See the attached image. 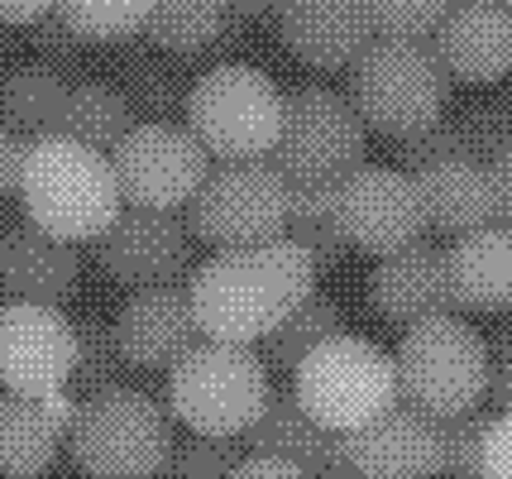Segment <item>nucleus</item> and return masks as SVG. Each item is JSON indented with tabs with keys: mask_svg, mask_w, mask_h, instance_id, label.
<instances>
[{
	"mask_svg": "<svg viewBox=\"0 0 512 479\" xmlns=\"http://www.w3.org/2000/svg\"><path fill=\"white\" fill-rule=\"evenodd\" d=\"M115 345L130 369H173L201 341L197 312L187 283H163V288H134L111 321Z\"/></svg>",
	"mask_w": 512,
	"mask_h": 479,
	"instance_id": "nucleus-16",
	"label": "nucleus"
},
{
	"mask_svg": "<svg viewBox=\"0 0 512 479\" xmlns=\"http://www.w3.org/2000/svg\"><path fill=\"white\" fill-rule=\"evenodd\" d=\"M245 460L240 436H182L163 460L158 479H230V470Z\"/></svg>",
	"mask_w": 512,
	"mask_h": 479,
	"instance_id": "nucleus-33",
	"label": "nucleus"
},
{
	"mask_svg": "<svg viewBox=\"0 0 512 479\" xmlns=\"http://www.w3.org/2000/svg\"><path fill=\"white\" fill-rule=\"evenodd\" d=\"M87 44H120L130 34H144L154 0H58L53 5Z\"/></svg>",
	"mask_w": 512,
	"mask_h": 479,
	"instance_id": "nucleus-32",
	"label": "nucleus"
},
{
	"mask_svg": "<svg viewBox=\"0 0 512 479\" xmlns=\"http://www.w3.org/2000/svg\"><path fill=\"white\" fill-rule=\"evenodd\" d=\"M111 168L125 206L178 211L201 187L211 154L182 120H134L130 135L111 149Z\"/></svg>",
	"mask_w": 512,
	"mask_h": 479,
	"instance_id": "nucleus-11",
	"label": "nucleus"
},
{
	"mask_svg": "<svg viewBox=\"0 0 512 479\" xmlns=\"http://www.w3.org/2000/svg\"><path fill=\"white\" fill-rule=\"evenodd\" d=\"M268 163L288 183H316V178H345L364 163V120L355 106L331 87H288L283 92V120L278 139L268 149Z\"/></svg>",
	"mask_w": 512,
	"mask_h": 479,
	"instance_id": "nucleus-10",
	"label": "nucleus"
},
{
	"mask_svg": "<svg viewBox=\"0 0 512 479\" xmlns=\"http://www.w3.org/2000/svg\"><path fill=\"white\" fill-rule=\"evenodd\" d=\"M431 48H436L446 77L498 82L512 72V10L484 5V0H460L431 34Z\"/></svg>",
	"mask_w": 512,
	"mask_h": 479,
	"instance_id": "nucleus-21",
	"label": "nucleus"
},
{
	"mask_svg": "<svg viewBox=\"0 0 512 479\" xmlns=\"http://www.w3.org/2000/svg\"><path fill=\"white\" fill-rule=\"evenodd\" d=\"M489 168H493V192H498V226H512V144Z\"/></svg>",
	"mask_w": 512,
	"mask_h": 479,
	"instance_id": "nucleus-43",
	"label": "nucleus"
},
{
	"mask_svg": "<svg viewBox=\"0 0 512 479\" xmlns=\"http://www.w3.org/2000/svg\"><path fill=\"white\" fill-rule=\"evenodd\" d=\"M312 479H359V475L345 470V465H331V470H321V475H312Z\"/></svg>",
	"mask_w": 512,
	"mask_h": 479,
	"instance_id": "nucleus-46",
	"label": "nucleus"
},
{
	"mask_svg": "<svg viewBox=\"0 0 512 479\" xmlns=\"http://www.w3.org/2000/svg\"><path fill=\"white\" fill-rule=\"evenodd\" d=\"M29 39H34V48H39V63L58 68L63 77H67V68H77V63H82V53H87V39H82V34L58 15V10H48L44 20L29 24Z\"/></svg>",
	"mask_w": 512,
	"mask_h": 479,
	"instance_id": "nucleus-38",
	"label": "nucleus"
},
{
	"mask_svg": "<svg viewBox=\"0 0 512 479\" xmlns=\"http://www.w3.org/2000/svg\"><path fill=\"white\" fill-rule=\"evenodd\" d=\"M312 293L316 264L292 235H273L245 250H216L187 278L201 336L230 345H259Z\"/></svg>",
	"mask_w": 512,
	"mask_h": 479,
	"instance_id": "nucleus-1",
	"label": "nucleus"
},
{
	"mask_svg": "<svg viewBox=\"0 0 512 479\" xmlns=\"http://www.w3.org/2000/svg\"><path fill=\"white\" fill-rule=\"evenodd\" d=\"M268 365L254 345L201 336L168 369V412L197 436H245L268 403Z\"/></svg>",
	"mask_w": 512,
	"mask_h": 479,
	"instance_id": "nucleus-4",
	"label": "nucleus"
},
{
	"mask_svg": "<svg viewBox=\"0 0 512 479\" xmlns=\"http://www.w3.org/2000/svg\"><path fill=\"white\" fill-rule=\"evenodd\" d=\"M67 82L58 68L48 63H10L0 72V125H10L15 135L29 139L58 135V120H63V101H67Z\"/></svg>",
	"mask_w": 512,
	"mask_h": 479,
	"instance_id": "nucleus-25",
	"label": "nucleus"
},
{
	"mask_svg": "<svg viewBox=\"0 0 512 479\" xmlns=\"http://www.w3.org/2000/svg\"><path fill=\"white\" fill-rule=\"evenodd\" d=\"M460 135H465L469 159L493 163L512 144V101H503V96L474 101V106L460 115Z\"/></svg>",
	"mask_w": 512,
	"mask_h": 479,
	"instance_id": "nucleus-36",
	"label": "nucleus"
},
{
	"mask_svg": "<svg viewBox=\"0 0 512 479\" xmlns=\"http://www.w3.org/2000/svg\"><path fill=\"white\" fill-rule=\"evenodd\" d=\"M187 130L201 139L216 159H268L278 120H283V92L264 68L254 63H216L192 82L187 92Z\"/></svg>",
	"mask_w": 512,
	"mask_h": 479,
	"instance_id": "nucleus-8",
	"label": "nucleus"
},
{
	"mask_svg": "<svg viewBox=\"0 0 512 479\" xmlns=\"http://www.w3.org/2000/svg\"><path fill=\"white\" fill-rule=\"evenodd\" d=\"M340 331H345V307L331 293H312L259 341V355H264L268 369H297V360L307 350H316L321 341H331Z\"/></svg>",
	"mask_w": 512,
	"mask_h": 479,
	"instance_id": "nucleus-29",
	"label": "nucleus"
},
{
	"mask_svg": "<svg viewBox=\"0 0 512 479\" xmlns=\"http://www.w3.org/2000/svg\"><path fill=\"white\" fill-rule=\"evenodd\" d=\"M479 479H512V408L489 417L484 456H479Z\"/></svg>",
	"mask_w": 512,
	"mask_h": 479,
	"instance_id": "nucleus-39",
	"label": "nucleus"
},
{
	"mask_svg": "<svg viewBox=\"0 0 512 479\" xmlns=\"http://www.w3.org/2000/svg\"><path fill=\"white\" fill-rule=\"evenodd\" d=\"M292 393L307 408V417H316L326 432L345 436L398 403L393 355L383 345L364 341V336L340 331V336L321 341L297 360Z\"/></svg>",
	"mask_w": 512,
	"mask_h": 479,
	"instance_id": "nucleus-7",
	"label": "nucleus"
},
{
	"mask_svg": "<svg viewBox=\"0 0 512 479\" xmlns=\"http://www.w3.org/2000/svg\"><path fill=\"white\" fill-rule=\"evenodd\" d=\"M130 111H144V120H173V111L187 106L192 82L178 72L173 53H120V82H115Z\"/></svg>",
	"mask_w": 512,
	"mask_h": 479,
	"instance_id": "nucleus-30",
	"label": "nucleus"
},
{
	"mask_svg": "<svg viewBox=\"0 0 512 479\" xmlns=\"http://www.w3.org/2000/svg\"><path fill=\"white\" fill-rule=\"evenodd\" d=\"M446 278L455 307L503 312L512 307V226L465 230L446 245Z\"/></svg>",
	"mask_w": 512,
	"mask_h": 479,
	"instance_id": "nucleus-23",
	"label": "nucleus"
},
{
	"mask_svg": "<svg viewBox=\"0 0 512 479\" xmlns=\"http://www.w3.org/2000/svg\"><path fill=\"white\" fill-rule=\"evenodd\" d=\"M369 302H374L379 317L398 321V326L455 312L450 278H446V245L412 240L402 250L379 254V264L369 274Z\"/></svg>",
	"mask_w": 512,
	"mask_h": 479,
	"instance_id": "nucleus-19",
	"label": "nucleus"
},
{
	"mask_svg": "<svg viewBox=\"0 0 512 479\" xmlns=\"http://www.w3.org/2000/svg\"><path fill=\"white\" fill-rule=\"evenodd\" d=\"M58 0H0V24H34L44 20Z\"/></svg>",
	"mask_w": 512,
	"mask_h": 479,
	"instance_id": "nucleus-44",
	"label": "nucleus"
},
{
	"mask_svg": "<svg viewBox=\"0 0 512 479\" xmlns=\"http://www.w3.org/2000/svg\"><path fill=\"white\" fill-rule=\"evenodd\" d=\"M130 125H134V111L115 82L87 77V82L67 87L63 120H58V135L63 139H77V144H87L96 154H111L115 144L130 135Z\"/></svg>",
	"mask_w": 512,
	"mask_h": 479,
	"instance_id": "nucleus-26",
	"label": "nucleus"
},
{
	"mask_svg": "<svg viewBox=\"0 0 512 479\" xmlns=\"http://www.w3.org/2000/svg\"><path fill=\"white\" fill-rule=\"evenodd\" d=\"M77 417L72 393H10L0 388V475L34 479L48 475L58 451L67 446Z\"/></svg>",
	"mask_w": 512,
	"mask_h": 479,
	"instance_id": "nucleus-18",
	"label": "nucleus"
},
{
	"mask_svg": "<svg viewBox=\"0 0 512 479\" xmlns=\"http://www.w3.org/2000/svg\"><path fill=\"white\" fill-rule=\"evenodd\" d=\"M450 77L431 44L417 39H369V48L350 63V106L364 130L402 139L446 115Z\"/></svg>",
	"mask_w": 512,
	"mask_h": 479,
	"instance_id": "nucleus-6",
	"label": "nucleus"
},
{
	"mask_svg": "<svg viewBox=\"0 0 512 479\" xmlns=\"http://www.w3.org/2000/svg\"><path fill=\"white\" fill-rule=\"evenodd\" d=\"M168 408L144 388H101L77 398L67 451L87 479H158L173 451Z\"/></svg>",
	"mask_w": 512,
	"mask_h": 479,
	"instance_id": "nucleus-3",
	"label": "nucleus"
},
{
	"mask_svg": "<svg viewBox=\"0 0 512 479\" xmlns=\"http://www.w3.org/2000/svg\"><path fill=\"white\" fill-rule=\"evenodd\" d=\"M288 226V178L268 159H221L206 168L201 187L187 202L192 240L216 250L264 245Z\"/></svg>",
	"mask_w": 512,
	"mask_h": 479,
	"instance_id": "nucleus-9",
	"label": "nucleus"
},
{
	"mask_svg": "<svg viewBox=\"0 0 512 479\" xmlns=\"http://www.w3.org/2000/svg\"><path fill=\"white\" fill-rule=\"evenodd\" d=\"M283 0H225L230 20H259V15H273Z\"/></svg>",
	"mask_w": 512,
	"mask_h": 479,
	"instance_id": "nucleus-45",
	"label": "nucleus"
},
{
	"mask_svg": "<svg viewBox=\"0 0 512 479\" xmlns=\"http://www.w3.org/2000/svg\"><path fill=\"white\" fill-rule=\"evenodd\" d=\"M398 403L426 417H460L489 393V341L455 312L412 321L393 355Z\"/></svg>",
	"mask_w": 512,
	"mask_h": 479,
	"instance_id": "nucleus-5",
	"label": "nucleus"
},
{
	"mask_svg": "<svg viewBox=\"0 0 512 479\" xmlns=\"http://www.w3.org/2000/svg\"><path fill=\"white\" fill-rule=\"evenodd\" d=\"M20 163H24V139L0 125V197H10L20 187Z\"/></svg>",
	"mask_w": 512,
	"mask_h": 479,
	"instance_id": "nucleus-42",
	"label": "nucleus"
},
{
	"mask_svg": "<svg viewBox=\"0 0 512 479\" xmlns=\"http://www.w3.org/2000/svg\"><path fill=\"white\" fill-rule=\"evenodd\" d=\"M82 288V250L67 245L29 216L0 226V293L5 302H48L63 307Z\"/></svg>",
	"mask_w": 512,
	"mask_h": 479,
	"instance_id": "nucleus-17",
	"label": "nucleus"
},
{
	"mask_svg": "<svg viewBox=\"0 0 512 479\" xmlns=\"http://www.w3.org/2000/svg\"><path fill=\"white\" fill-rule=\"evenodd\" d=\"M417 178V197H422L426 226L446 230V235H465V230L493 226L498 221V192H493V168L469 154H450L412 173Z\"/></svg>",
	"mask_w": 512,
	"mask_h": 479,
	"instance_id": "nucleus-22",
	"label": "nucleus"
},
{
	"mask_svg": "<svg viewBox=\"0 0 512 479\" xmlns=\"http://www.w3.org/2000/svg\"><path fill=\"white\" fill-rule=\"evenodd\" d=\"M240 446L254 451V456H283L292 465H302L307 475H321V470L340 465V436L326 432L316 417H307V408L297 403L292 388H268L264 412L240 436Z\"/></svg>",
	"mask_w": 512,
	"mask_h": 479,
	"instance_id": "nucleus-24",
	"label": "nucleus"
},
{
	"mask_svg": "<svg viewBox=\"0 0 512 479\" xmlns=\"http://www.w3.org/2000/svg\"><path fill=\"white\" fill-rule=\"evenodd\" d=\"M335 183L340 178H316V183H288V226L283 235H292L307 259L316 264V274L321 269H335L350 245H345V235L335 226Z\"/></svg>",
	"mask_w": 512,
	"mask_h": 479,
	"instance_id": "nucleus-27",
	"label": "nucleus"
},
{
	"mask_svg": "<svg viewBox=\"0 0 512 479\" xmlns=\"http://www.w3.org/2000/svg\"><path fill=\"white\" fill-rule=\"evenodd\" d=\"M34 479H53V475H34Z\"/></svg>",
	"mask_w": 512,
	"mask_h": 479,
	"instance_id": "nucleus-48",
	"label": "nucleus"
},
{
	"mask_svg": "<svg viewBox=\"0 0 512 479\" xmlns=\"http://www.w3.org/2000/svg\"><path fill=\"white\" fill-rule=\"evenodd\" d=\"M77 365V321L48 302H0V388L63 393Z\"/></svg>",
	"mask_w": 512,
	"mask_h": 479,
	"instance_id": "nucleus-14",
	"label": "nucleus"
},
{
	"mask_svg": "<svg viewBox=\"0 0 512 479\" xmlns=\"http://www.w3.org/2000/svg\"><path fill=\"white\" fill-rule=\"evenodd\" d=\"M335 226L350 250L388 254L422 240L426 216L417 178L393 163H355L335 183Z\"/></svg>",
	"mask_w": 512,
	"mask_h": 479,
	"instance_id": "nucleus-12",
	"label": "nucleus"
},
{
	"mask_svg": "<svg viewBox=\"0 0 512 479\" xmlns=\"http://www.w3.org/2000/svg\"><path fill=\"white\" fill-rule=\"evenodd\" d=\"M125 355H120V345H115V331L106 317H87L77 321V365H72V384L67 393L72 398H91V393H101V388H120L125 384Z\"/></svg>",
	"mask_w": 512,
	"mask_h": 479,
	"instance_id": "nucleus-31",
	"label": "nucleus"
},
{
	"mask_svg": "<svg viewBox=\"0 0 512 479\" xmlns=\"http://www.w3.org/2000/svg\"><path fill=\"white\" fill-rule=\"evenodd\" d=\"M340 465L359 479H431L441 475L436 417L393 403L374 422L340 436Z\"/></svg>",
	"mask_w": 512,
	"mask_h": 479,
	"instance_id": "nucleus-15",
	"label": "nucleus"
},
{
	"mask_svg": "<svg viewBox=\"0 0 512 479\" xmlns=\"http://www.w3.org/2000/svg\"><path fill=\"white\" fill-rule=\"evenodd\" d=\"M493 412L469 408L460 417H436L441 432V475L450 479H479V456H484V432Z\"/></svg>",
	"mask_w": 512,
	"mask_h": 479,
	"instance_id": "nucleus-35",
	"label": "nucleus"
},
{
	"mask_svg": "<svg viewBox=\"0 0 512 479\" xmlns=\"http://www.w3.org/2000/svg\"><path fill=\"white\" fill-rule=\"evenodd\" d=\"M273 15L288 53L307 68H350L374 39L364 0H283Z\"/></svg>",
	"mask_w": 512,
	"mask_h": 479,
	"instance_id": "nucleus-20",
	"label": "nucleus"
},
{
	"mask_svg": "<svg viewBox=\"0 0 512 479\" xmlns=\"http://www.w3.org/2000/svg\"><path fill=\"white\" fill-rule=\"evenodd\" d=\"M450 5L460 0H364L374 39H417V44H426L441 29Z\"/></svg>",
	"mask_w": 512,
	"mask_h": 479,
	"instance_id": "nucleus-34",
	"label": "nucleus"
},
{
	"mask_svg": "<svg viewBox=\"0 0 512 479\" xmlns=\"http://www.w3.org/2000/svg\"><path fill=\"white\" fill-rule=\"evenodd\" d=\"M197 240L178 211L120 206L111 226L96 235V264L125 288H163L187 283L197 269Z\"/></svg>",
	"mask_w": 512,
	"mask_h": 479,
	"instance_id": "nucleus-13",
	"label": "nucleus"
},
{
	"mask_svg": "<svg viewBox=\"0 0 512 479\" xmlns=\"http://www.w3.org/2000/svg\"><path fill=\"white\" fill-rule=\"evenodd\" d=\"M489 393H493V403H498V412L512 408V336L508 331L489 350Z\"/></svg>",
	"mask_w": 512,
	"mask_h": 479,
	"instance_id": "nucleus-40",
	"label": "nucleus"
},
{
	"mask_svg": "<svg viewBox=\"0 0 512 479\" xmlns=\"http://www.w3.org/2000/svg\"><path fill=\"white\" fill-rule=\"evenodd\" d=\"M20 202L24 216L67 245H87L120 216L111 154H96L77 139L44 135L24 144L20 163Z\"/></svg>",
	"mask_w": 512,
	"mask_h": 479,
	"instance_id": "nucleus-2",
	"label": "nucleus"
},
{
	"mask_svg": "<svg viewBox=\"0 0 512 479\" xmlns=\"http://www.w3.org/2000/svg\"><path fill=\"white\" fill-rule=\"evenodd\" d=\"M484 5H503V10H512V0H484Z\"/></svg>",
	"mask_w": 512,
	"mask_h": 479,
	"instance_id": "nucleus-47",
	"label": "nucleus"
},
{
	"mask_svg": "<svg viewBox=\"0 0 512 479\" xmlns=\"http://www.w3.org/2000/svg\"><path fill=\"white\" fill-rule=\"evenodd\" d=\"M450 154H465L460 120H450V115H436L431 125L398 139V159L407 173H417V168H426V163H436V159H450Z\"/></svg>",
	"mask_w": 512,
	"mask_h": 479,
	"instance_id": "nucleus-37",
	"label": "nucleus"
},
{
	"mask_svg": "<svg viewBox=\"0 0 512 479\" xmlns=\"http://www.w3.org/2000/svg\"><path fill=\"white\" fill-rule=\"evenodd\" d=\"M230 479H312V475L283 456H254V451H245V460L230 470Z\"/></svg>",
	"mask_w": 512,
	"mask_h": 479,
	"instance_id": "nucleus-41",
	"label": "nucleus"
},
{
	"mask_svg": "<svg viewBox=\"0 0 512 479\" xmlns=\"http://www.w3.org/2000/svg\"><path fill=\"white\" fill-rule=\"evenodd\" d=\"M230 29V10L225 0H154L149 10V44L158 53H173V58H187V53H201L211 48Z\"/></svg>",
	"mask_w": 512,
	"mask_h": 479,
	"instance_id": "nucleus-28",
	"label": "nucleus"
}]
</instances>
